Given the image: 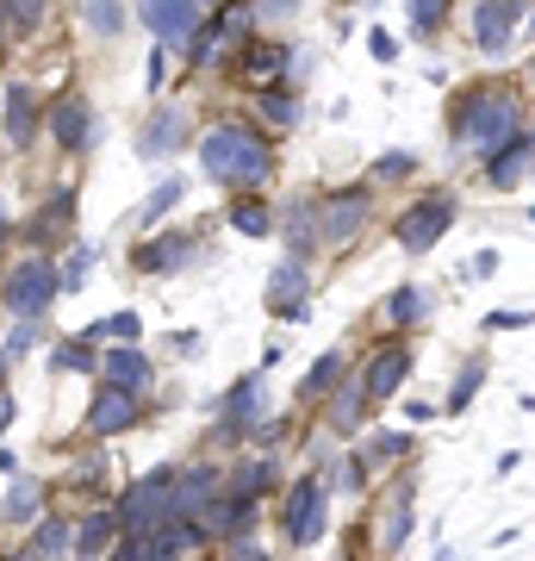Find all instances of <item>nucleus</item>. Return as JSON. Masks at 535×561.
Returning <instances> with one entry per match:
<instances>
[{
  "label": "nucleus",
  "instance_id": "1",
  "mask_svg": "<svg viewBox=\"0 0 535 561\" xmlns=\"http://www.w3.org/2000/svg\"><path fill=\"white\" fill-rule=\"evenodd\" d=\"M199 175L219 181L224 194H256L275 175V138L249 119H219L199 131Z\"/></svg>",
  "mask_w": 535,
  "mask_h": 561
},
{
  "label": "nucleus",
  "instance_id": "2",
  "mask_svg": "<svg viewBox=\"0 0 535 561\" xmlns=\"http://www.w3.org/2000/svg\"><path fill=\"white\" fill-rule=\"evenodd\" d=\"M449 131H455L461 150H498V144L523 131V94H516L511 81H474V88H461L455 106H449Z\"/></svg>",
  "mask_w": 535,
  "mask_h": 561
},
{
  "label": "nucleus",
  "instance_id": "3",
  "mask_svg": "<svg viewBox=\"0 0 535 561\" xmlns=\"http://www.w3.org/2000/svg\"><path fill=\"white\" fill-rule=\"evenodd\" d=\"M57 294H62L57 262L44 256V250L20 256L13 268H7V280H0V306H7L13 319H44V312L57 306Z\"/></svg>",
  "mask_w": 535,
  "mask_h": 561
},
{
  "label": "nucleus",
  "instance_id": "4",
  "mask_svg": "<svg viewBox=\"0 0 535 561\" xmlns=\"http://www.w3.org/2000/svg\"><path fill=\"white\" fill-rule=\"evenodd\" d=\"M280 530L293 549H312L324 530H330V486L317 481V474H299L287 486V500H280Z\"/></svg>",
  "mask_w": 535,
  "mask_h": 561
},
{
  "label": "nucleus",
  "instance_id": "5",
  "mask_svg": "<svg viewBox=\"0 0 535 561\" xmlns=\"http://www.w3.org/2000/svg\"><path fill=\"white\" fill-rule=\"evenodd\" d=\"M168 493H175V468H150L143 481L125 486V500H119L125 537H156L162 524H168Z\"/></svg>",
  "mask_w": 535,
  "mask_h": 561
},
{
  "label": "nucleus",
  "instance_id": "6",
  "mask_svg": "<svg viewBox=\"0 0 535 561\" xmlns=\"http://www.w3.org/2000/svg\"><path fill=\"white\" fill-rule=\"evenodd\" d=\"M374 219V187L361 181V187H337V194H324L317 201V243L324 250H342V243H356Z\"/></svg>",
  "mask_w": 535,
  "mask_h": 561
},
{
  "label": "nucleus",
  "instance_id": "7",
  "mask_svg": "<svg viewBox=\"0 0 535 561\" xmlns=\"http://www.w3.org/2000/svg\"><path fill=\"white\" fill-rule=\"evenodd\" d=\"M455 225V194L449 187H437V194H423V201L405 213V219L393 225V243L405 250V256H423V250H437L442 231Z\"/></svg>",
  "mask_w": 535,
  "mask_h": 561
},
{
  "label": "nucleus",
  "instance_id": "8",
  "mask_svg": "<svg viewBox=\"0 0 535 561\" xmlns=\"http://www.w3.org/2000/svg\"><path fill=\"white\" fill-rule=\"evenodd\" d=\"M268 419V375H243V381H231V393L219 400V424H212V437L219 443H243L256 424Z\"/></svg>",
  "mask_w": 535,
  "mask_h": 561
},
{
  "label": "nucleus",
  "instance_id": "9",
  "mask_svg": "<svg viewBox=\"0 0 535 561\" xmlns=\"http://www.w3.org/2000/svg\"><path fill=\"white\" fill-rule=\"evenodd\" d=\"M138 20H143V32H156V44L175 57L181 50V62H187V50H194V38H199V0H138Z\"/></svg>",
  "mask_w": 535,
  "mask_h": 561
},
{
  "label": "nucleus",
  "instance_id": "10",
  "mask_svg": "<svg viewBox=\"0 0 535 561\" xmlns=\"http://www.w3.org/2000/svg\"><path fill=\"white\" fill-rule=\"evenodd\" d=\"M530 169H535V131H511L498 150H486V157H479V181H486L492 194L523 187V181H530Z\"/></svg>",
  "mask_w": 535,
  "mask_h": 561
},
{
  "label": "nucleus",
  "instance_id": "11",
  "mask_svg": "<svg viewBox=\"0 0 535 561\" xmlns=\"http://www.w3.org/2000/svg\"><path fill=\"white\" fill-rule=\"evenodd\" d=\"M405 375H411V343L398 331V337H386L374 356H368V368H361L356 381H361V393H368V405H386L398 387H405Z\"/></svg>",
  "mask_w": 535,
  "mask_h": 561
},
{
  "label": "nucleus",
  "instance_id": "12",
  "mask_svg": "<svg viewBox=\"0 0 535 561\" xmlns=\"http://www.w3.org/2000/svg\"><path fill=\"white\" fill-rule=\"evenodd\" d=\"M224 493V474L212 461H194V468H175V493H168V524H194L206 505Z\"/></svg>",
  "mask_w": 535,
  "mask_h": 561
},
{
  "label": "nucleus",
  "instance_id": "13",
  "mask_svg": "<svg viewBox=\"0 0 535 561\" xmlns=\"http://www.w3.org/2000/svg\"><path fill=\"white\" fill-rule=\"evenodd\" d=\"M287 62H293V50H287L280 38H256V44H243V50H237L231 76H237V88L261 94V88H275V81L287 76Z\"/></svg>",
  "mask_w": 535,
  "mask_h": 561
},
{
  "label": "nucleus",
  "instance_id": "14",
  "mask_svg": "<svg viewBox=\"0 0 535 561\" xmlns=\"http://www.w3.org/2000/svg\"><path fill=\"white\" fill-rule=\"evenodd\" d=\"M261 300H268V312H275V319H287V324H299L305 319V312H312V275H305V262H275V275H268V294H261Z\"/></svg>",
  "mask_w": 535,
  "mask_h": 561
},
{
  "label": "nucleus",
  "instance_id": "15",
  "mask_svg": "<svg viewBox=\"0 0 535 561\" xmlns=\"http://www.w3.org/2000/svg\"><path fill=\"white\" fill-rule=\"evenodd\" d=\"M523 13H530V0H474V50L479 57H498L511 44Z\"/></svg>",
  "mask_w": 535,
  "mask_h": 561
},
{
  "label": "nucleus",
  "instance_id": "16",
  "mask_svg": "<svg viewBox=\"0 0 535 561\" xmlns=\"http://www.w3.org/2000/svg\"><path fill=\"white\" fill-rule=\"evenodd\" d=\"M187 138H194L187 113H181V106H156V113L143 119V131H138V157H143V162L181 157V150H187Z\"/></svg>",
  "mask_w": 535,
  "mask_h": 561
},
{
  "label": "nucleus",
  "instance_id": "17",
  "mask_svg": "<svg viewBox=\"0 0 535 561\" xmlns=\"http://www.w3.org/2000/svg\"><path fill=\"white\" fill-rule=\"evenodd\" d=\"M138 419H143L138 393L94 387V400H88V431H94V437H125V431H138Z\"/></svg>",
  "mask_w": 535,
  "mask_h": 561
},
{
  "label": "nucleus",
  "instance_id": "18",
  "mask_svg": "<svg viewBox=\"0 0 535 561\" xmlns=\"http://www.w3.org/2000/svg\"><path fill=\"white\" fill-rule=\"evenodd\" d=\"M150 381H156V368H150V356H143L138 343H113L106 356H100V387H119V393H150Z\"/></svg>",
  "mask_w": 535,
  "mask_h": 561
},
{
  "label": "nucleus",
  "instance_id": "19",
  "mask_svg": "<svg viewBox=\"0 0 535 561\" xmlns=\"http://www.w3.org/2000/svg\"><path fill=\"white\" fill-rule=\"evenodd\" d=\"M44 131H50L62 150H81V144L94 138V106H88L75 88H69V94H57V101L44 106Z\"/></svg>",
  "mask_w": 535,
  "mask_h": 561
},
{
  "label": "nucleus",
  "instance_id": "20",
  "mask_svg": "<svg viewBox=\"0 0 535 561\" xmlns=\"http://www.w3.org/2000/svg\"><path fill=\"white\" fill-rule=\"evenodd\" d=\"M119 537H125L119 512H106V505H100V512H88V518L69 530V556H75V561H106L113 549H119Z\"/></svg>",
  "mask_w": 535,
  "mask_h": 561
},
{
  "label": "nucleus",
  "instance_id": "21",
  "mask_svg": "<svg viewBox=\"0 0 535 561\" xmlns=\"http://www.w3.org/2000/svg\"><path fill=\"white\" fill-rule=\"evenodd\" d=\"M44 131V106L25 81H7V150H32Z\"/></svg>",
  "mask_w": 535,
  "mask_h": 561
},
{
  "label": "nucleus",
  "instance_id": "22",
  "mask_svg": "<svg viewBox=\"0 0 535 561\" xmlns=\"http://www.w3.org/2000/svg\"><path fill=\"white\" fill-rule=\"evenodd\" d=\"M69 219H75V187H57L50 201L32 213V231H25V243L32 250H50V243H62L69 238Z\"/></svg>",
  "mask_w": 535,
  "mask_h": 561
},
{
  "label": "nucleus",
  "instance_id": "23",
  "mask_svg": "<svg viewBox=\"0 0 535 561\" xmlns=\"http://www.w3.org/2000/svg\"><path fill=\"white\" fill-rule=\"evenodd\" d=\"M187 256H194V238H187V231H162V238L131 250V268H138V275H168V268H181Z\"/></svg>",
  "mask_w": 535,
  "mask_h": 561
},
{
  "label": "nucleus",
  "instance_id": "24",
  "mask_svg": "<svg viewBox=\"0 0 535 561\" xmlns=\"http://www.w3.org/2000/svg\"><path fill=\"white\" fill-rule=\"evenodd\" d=\"M275 225L287 231V250H293V262H305V256L317 250V201H287Z\"/></svg>",
  "mask_w": 535,
  "mask_h": 561
},
{
  "label": "nucleus",
  "instance_id": "25",
  "mask_svg": "<svg viewBox=\"0 0 535 561\" xmlns=\"http://www.w3.org/2000/svg\"><path fill=\"white\" fill-rule=\"evenodd\" d=\"M224 225H231L237 238H275V206L261 201V194H231Z\"/></svg>",
  "mask_w": 535,
  "mask_h": 561
},
{
  "label": "nucleus",
  "instance_id": "26",
  "mask_svg": "<svg viewBox=\"0 0 535 561\" xmlns=\"http://www.w3.org/2000/svg\"><path fill=\"white\" fill-rule=\"evenodd\" d=\"M44 500H50V486L25 474V481L7 486V500H0V518H7V524H38V518H44Z\"/></svg>",
  "mask_w": 535,
  "mask_h": 561
},
{
  "label": "nucleus",
  "instance_id": "27",
  "mask_svg": "<svg viewBox=\"0 0 535 561\" xmlns=\"http://www.w3.org/2000/svg\"><path fill=\"white\" fill-rule=\"evenodd\" d=\"M411 493H417V481H411V474H398L393 512H386V537H380V549H386V556H398V549H405V537H411Z\"/></svg>",
  "mask_w": 535,
  "mask_h": 561
},
{
  "label": "nucleus",
  "instance_id": "28",
  "mask_svg": "<svg viewBox=\"0 0 535 561\" xmlns=\"http://www.w3.org/2000/svg\"><path fill=\"white\" fill-rule=\"evenodd\" d=\"M181 194H187V181H181V175H162L156 187H150V201L131 213V231H150L156 219H168V213L181 206Z\"/></svg>",
  "mask_w": 535,
  "mask_h": 561
},
{
  "label": "nucleus",
  "instance_id": "29",
  "mask_svg": "<svg viewBox=\"0 0 535 561\" xmlns=\"http://www.w3.org/2000/svg\"><path fill=\"white\" fill-rule=\"evenodd\" d=\"M423 319H430V294H423L417 280L393 287V300H386V324H393V331H417Z\"/></svg>",
  "mask_w": 535,
  "mask_h": 561
},
{
  "label": "nucleus",
  "instance_id": "30",
  "mask_svg": "<svg viewBox=\"0 0 535 561\" xmlns=\"http://www.w3.org/2000/svg\"><path fill=\"white\" fill-rule=\"evenodd\" d=\"M69 518H38L32 524V542H25V561H62L69 556Z\"/></svg>",
  "mask_w": 535,
  "mask_h": 561
},
{
  "label": "nucleus",
  "instance_id": "31",
  "mask_svg": "<svg viewBox=\"0 0 535 561\" xmlns=\"http://www.w3.org/2000/svg\"><path fill=\"white\" fill-rule=\"evenodd\" d=\"M268 486H275V461H243V468L224 474V493H231V500H249V505H256Z\"/></svg>",
  "mask_w": 535,
  "mask_h": 561
},
{
  "label": "nucleus",
  "instance_id": "32",
  "mask_svg": "<svg viewBox=\"0 0 535 561\" xmlns=\"http://www.w3.org/2000/svg\"><path fill=\"white\" fill-rule=\"evenodd\" d=\"M361 412H368V393H361L356 375H342L337 393H330V431H356Z\"/></svg>",
  "mask_w": 535,
  "mask_h": 561
},
{
  "label": "nucleus",
  "instance_id": "33",
  "mask_svg": "<svg viewBox=\"0 0 535 561\" xmlns=\"http://www.w3.org/2000/svg\"><path fill=\"white\" fill-rule=\"evenodd\" d=\"M342 375H349V362H342L337 350H330V356H317V362H312V375L299 381V393H305V400H330Z\"/></svg>",
  "mask_w": 535,
  "mask_h": 561
},
{
  "label": "nucleus",
  "instance_id": "34",
  "mask_svg": "<svg viewBox=\"0 0 535 561\" xmlns=\"http://www.w3.org/2000/svg\"><path fill=\"white\" fill-rule=\"evenodd\" d=\"M143 337V319L138 312H113V319H94L81 331V343H138Z\"/></svg>",
  "mask_w": 535,
  "mask_h": 561
},
{
  "label": "nucleus",
  "instance_id": "35",
  "mask_svg": "<svg viewBox=\"0 0 535 561\" xmlns=\"http://www.w3.org/2000/svg\"><path fill=\"white\" fill-rule=\"evenodd\" d=\"M50 375H100L94 343H81V337L57 343V350H50Z\"/></svg>",
  "mask_w": 535,
  "mask_h": 561
},
{
  "label": "nucleus",
  "instance_id": "36",
  "mask_svg": "<svg viewBox=\"0 0 535 561\" xmlns=\"http://www.w3.org/2000/svg\"><path fill=\"white\" fill-rule=\"evenodd\" d=\"M261 125H275V131H293L299 125V94L293 88H261Z\"/></svg>",
  "mask_w": 535,
  "mask_h": 561
},
{
  "label": "nucleus",
  "instance_id": "37",
  "mask_svg": "<svg viewBox=\"0 0 535 561\" xmlns=\"http://www.w3.org/2000/svg\"><path fill=\"white\" fill-rule=\"evenodd\" d=\"M81 25H88L94 38H119L125 32V7L119 0H81Z\"/></svg>",
  "mask_w": 535,
  "mask_h": 561
},
{
  "label": "nucleus",
  "instance_id": "38",
  "mask_svg": "<svg viewBox=\"0 0 535 561\" xmlns=\"http://www.w3.org/2000/svg\"><path fill=\"white\" fill-rule=\"evenodd\" d=\"M417 175V157L411 150H386V157H374V169H368V187H398V181Z\"/></svg>",
  "mask_w": 535,
  "mask_h": 561
},
{
  "label": "nucleus",
  "instance_id": "39",
  "mask_svg": "<svg viewBox=\"0 0 535 561\" xmlns=\"http://www.w3.org/2000/svg\"><path fill=\"white\" fill-rule=\"evenodd\" d=\"M44 331H50L44 319H20L13 331H7V343H0V362H20V356H32V350L44 343Z\"/></svg>",
  "mask_w": 535,
  "mask_h": 561
},
{
  "label": "nucleus",
  "instance_id": "40",
  "mask_svg": "<svg viewBox=\"0 0 535 561\" xmlns=\"http://www.w3.org/2000/svg\"><path fill=\"white\" fill-rule=\"evenodd\" d=\"M88 275H94V243H75V250L62 256V268H57L62 294H81V287H88Z\"/></svg>",
  "mask_w": 535,
  "mask_h": 561
},
{
  "label": "nucleus",
  "instance_id": "41",
  "mask_svg": "<svg viewBox=\"0 0 535 561\" xmlns=\"http://www.w3.org/2000/svg\"><path fill=\"white\" fill-rule=\"evenodd\" d=\"M479 381H486V362H461L455 387H449V412H467V400L479 393Z\"/></svg>",
  "mask_w": 535,
  "mask_h": 561
},
{
  "label": "nucleus",
  "instance_id": "42",
  "mask_svg": "<svg viewBox=\"0 0 535 561\" xmlns=\"http://www.w3.org/2000/svg\"><path fill=\"white\" fill-rule=\"evenodd\" d=\"M411 449H417V443L405 437V431H386V437H368V449H361V456H368V461H405Z\"/></svg>",
  "mask_w": 535,
  "mask_h": 561
},
{
  "label": "nucleus",
  "instance_id": "43",
  "mask_svg": "<svg viewBox=\"0 0 535 561\" xmlns=\"http://www.w3.org/2000/svg\"><path fill=\"white\" fill-rule=\"evenodd\" d=\"M7 7V25L13 32H32V25H44V13H50V0H0Z\"/></svg>",
  "mask_w": 535,
  "mask_h": 561
},
{
  "label": "nucleus",
  "instance_id": "44",
  "mask_svg": "<svg viewBox=\"0 0 535 561\" xmlns=\"http://www.w3.org/2000/svg\"><path fill=\"white\" fill-rule=\"evenodd\" d=\"M442 20H449V0H411V32L417 38H430Z\"/></svg>",
  "mask_w": 535,
  "mask_h": 561
},
{
  "label": "nucleus",
  "instance_id": "45",
  "mask_svg": "<svg viewBox=\"0 0 535 561\" xmlns=\"http://www.w3.org/2000/svg\"><path fill=\"white\" fill-rule=\"evenodd\" d=\"M256 7V25H275V20H293L299 13V0H249Z\"/></svg>",
  "mask_w": 535,
  "mask_h": 561
},
{
  "label": "nucleus",
  "instance_id": "46",
  "mask_svg": "<svg viewBox=\"0 0 535 561\" xmlns=\"http://www.w3.org/2000/svg\"><path fill=\"white\" fill-rule=\"evenodd\" d=\"M287 431H293V424H287V419H261L256 431H249V437H256L261 449H275V443H287Z\"/></svg>",
  "mask_w": 535,
  "mask_h": 561
},
{
  "label": "nucleus",
  "instance_id": "47",
  "mask_svg": "<svg viewBox=\"0 0 535 561\" xmlns=\"http://www.w3.org/2000/svg\"><path fill=\"white\" fill-rule=\"evenodd\" d=\"M486 331H530V312H486Z\"/></svg>",
  "mask_w": 535,
  "mask_h": 561
},
{
  "label": "nucleus",
  "instance_id": "48",
  "mask_svg": "<svg viewBox=\"0 0 535 561\" xmlns=\"http://www.w3.org/2000/svg\"><path fill=\"white\" fill-rule=\"evenodd\" d=\"M162 88H168V50H150V94H162Z\"/></svg>",
  "mask_w": 535,
  "mask_h": 561
},
{
  "label": "nucleus",
  "instance_id": "49",
  "mask_svg": "<svg viewBox=\"0 0 535 561\" xmlns=\"http://www.w3.org/2000/svg\"><path fill=\"white\" fill-rule=\"evenodd\" d=\"M368 50H374V62H393V57H398V38H386V32H368Z\"/></svg>",
  "mask_w": 535,
  "mask_h": 561
},
{
  "label": "nucleus",
  "instance_id": "50",
  "mask_svg": "<svg viewBox=\"0 0 535 561\" xmlns=\"http://www.w3.org/2000/svg\"><path fill=\"white\" fill-rule=\"evenodd\" d=\"M175 356H206V337H194V331H175Z\"/></svg>",
  "mask_w": 535,
  "mask_h": 561
},
{
  "label": "nucleus",
  "instance_id": "51",
  "mask_svg": "<svg viewBox=\"0 0 535 561\" xmlns=\"http://www.w3.org/2000/svg\"><path fill=\"white\" fill-rule=\"evenodd\" d=\"M231 561H268V556H261L249 537H237V542H231Z\"/></svg>",
  "mask_w": 535,
  "mask_h": 561
},
{
  "label": "nucleus",
  "instance_id": "52",
  "mask_svg": "<svg viewBox=\"0 0 535 561\" xmlns=\"http://www.w3.org/2000/svg\"><path fill=\"white\" fill-rule=\"evenodd\" d=\"M13 412H20V405H13V393H7V381H0V437H7V424H13Z\"/></svg>",
  "mask_w": 535,
  "mask_h": 561
},
{
  "label": "nucleus",
  "instance_id": "53",
  "mask_svg": "<svg viewBox=\"0 0 535 561\" xmlns=\"http://www.w3.org/2000/svg\"><path fill=\"white\" fill-rule=\"evenodd\" d=\"M474 275H479V280L498 275V250H479V256H474Z\"/></svg>",
  "mask_w": 535,
  "mask_h": 561
},
{
  "label": "nucleus",
  "instance_id": "54",
  "mask_svg": "<svg viewBox=\"0 0 535 561\" xmlns=\"http://www.w3.org/2000/svg\"><path fill=\"white\" fill-rule=\"evenodd\" d=\"M7 44H13V25H7V7H0V50H7Z\"/></svg>",
  "mask_w": 535,
  "mask_h": 561
},
{
  "label": "nucleus",
  "instance_id": "55",
  "mask_svg": "<svg viewBox=\"0 0 535 561\" xmlns=\"http://www.w3.org/2000/svg\"><path fill=\"white\" fill-rule=\"evenodd\" d=\"M0 243H7V213H0Z\"/></svg>",
  "mask_w": 535,
  "mask_h": 561
},
{
  "label": "nucleus",
  "instance_id": "56",
  "mask_svg": "<svg viewBox=\"0 0 535 561\" xmlns=\"http://www.w3.org/2000/svg\"><path fill=\"white\" fill-rule=\"evenodd\" d=\"M523 81H535V57H530V76H523Z\"/></svg>",
  "mask_w": 535,
  "mask_h": 561
},
{
  "label": "nucleus",
  "instance_id": "57",
  "mask_svg": "<svg viewBox=\"0 0 535 561\" xmlns=\"http://www.w3.org/2000/svg\"><path fill=\"white\" fill-rule=\"evenodd\" d=\"M0 381H7V362H0Z\"/></svg>",
  "mask_w": 535,
  "mask_h": 561
},
{
  "label": "nucleus",
  "instance_id": "58",
  "mask_svg": "<svg viewBox=\"0 0 535 561\" xmlns=\"http://www.w3.org/2000/svg\"><path fill=\"white\" fill-rule=\"evenodd\" d=\"M530 225H535V206H530Z\"/></svg>",
  "mask_w": 535,
  "mask_h": 561
},
{
  "label": "nucleus",
  "instance_id": "59",
  "mask_svg": "<svg viewBox=\"0 0 535 561\" xmlns=\"http://www.w3.org/2000/svg\"><path fill=\"white\" fill-rule=\"evenodd\" d=\"M13 561H25V556H13Z\"/></svg>",
  "mask_w": 535,
  "mask_h": 561
},
{
  "label": "nucleus",
  "instance_id": "60",
  "mask_svg": "<svg viewBox=\"0 0 535 561\" xmlns=\"http://www.w3.org/2000/svg\"><path fill=\"white\" fill-rule=\"evenodd\" d=\"M199 7H206V0H199Z\"/></svg>",
  "mask_w": 535,
  "mask_h": 561
}]
</instances>
